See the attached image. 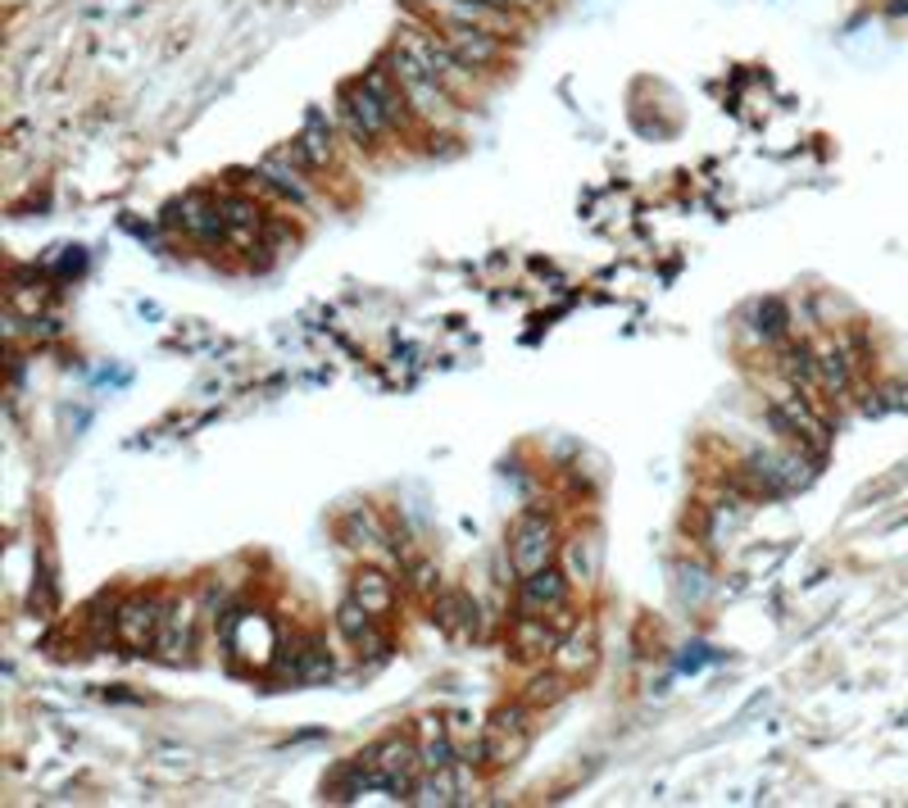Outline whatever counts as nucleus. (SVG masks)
I'll return each mask as SVG.
<instances>
[{"label":"nucleus","instance_id":"nucleus-1","mask_svg":"<svg viewBox=\"0 0 908 808\" xmlns=\"http://www.w3.org/2000/svg\"><path fill=\"white\" fill-rule=\"evenodd\" d=\"M419 767H423L419 745H413L409 736H387V741H377L368 754H359L346 767V777L355 782V790L382 786L391 795H409V790H419L413 786V773H419Z\"/></svg>","mask_w":908,"mask_h":808},{"label":"nucleus","instance_id":"nucleus-2","mask_svg":"<svg viewBox=\"0 0 908 808\" xmlns=\"http://www.w3.org/2000/svg\"><path fill=\"white\" fill-rule=\"evenodd\" d=\"M768 418L777 423L781 436H790L794 446H804L809 455H822L831 446V432H826V418L813 410V400L800 391V386H790L781 395H772L768 404Z\"/></svg>","mask_w":908,"mask_h":808},{"label":"nucleus","instance_id":"nucleus-3","mask_svg":"<svg viewBox=\"0 0 908 808\" xmlns=\"http://www.w3.org/2000/svg\"><path fill=\"white\" fill-rule=\"evenodd\" d=\"M527 745H532V713H527L522 705H505L490 713L486 731H482V758L490 767H509L527 754Z\"/></svg>","mask_w":908,"mask_h":808},{"label":"nucleus","instance_id":"nucleus-4","mask_svg":"<svg viewBox=\"0 0 908 808\" xmlns=\"http://www.w3.org/2000/svg\"><path fill=\"white\" fill-rule=\"evenodd\" d=\"M554 523L545 518L541 509H532V513H522V518L514 523V532H509V564H514V572L518 577H527V572H537V568H550L554 564Z\"/></svg>","mask_w":908,"mask_h":808},{"label":"nucleus","instance_id":"nucleus-5","mask_svg":"<svg viewBox=\"0 0 908 808\" xmlns=\"http://www.w3.org/2000/svg\"><path fill=\"white\" fill-rule=\"evenodd\" d=\"M396 59H404L409 68L428 73V78H436L441 87H450V83H454V73L464 68L460 59H454V51L445 46V36H436V32H423V28H404V32H400Z\"/></svg>","mask_w":908,"mask_h":808},{"label":"nucleus","instance_id":"nucleus-6","mask_svg":"<svg viewBox=\"0 0 908 808\" xmlns=\"http://www.w3.org/2000/svg\"><path fill=\"white\" fill-rule=\"evenodd\" d=\"M160 627H164V604L155 596H132L114 613V636L128 649H150L160 641Z\"/></svg>","mask_w":908,"mask_h":808},{"label":"nucleus","instance_id":"nucleus-7","mask_svg":"<svg viewBox=\"0 0 908 808\" xmlns=\"http://www.w3.org/2000/svg\"><path fill=\"white\" fill-rule=\"evenodd\" d=\"M340 114H346V128H350L359 141H372V137H382V132L396 128V119L387 114V105L364 87V78L340 91Z\"/></svg>","mask_w":908,"mask_h":808},{"label":"nucleus","instance_id":"nucleus-8","mask_svg":"<svg viewBox=\"0 0 908 808\" xmlns=\"http://www.w3.org/2000/svg\"><path fill=\"white\" fill-rule=\"evenodd\" d=\"M227 649H233L237 658H246V664L263 668L278 649V627L263 613H237L233 627H227Z\"/></svg>","mask_w":908,"mask_h":808},{"label":"nucleus","instance_id":"nucleus-9","mask_svg":"<svg viewBox=\"0 0 908 808\" xmlns=\"http://www.w3.org/2000/svg\"><path fill=\"white\" fill-rule=\"evenodd\" d=\"M563 609H568V577H563L554 564L522 577V586H518V613L550 618V613H563Z\"/></svg>","mask_w":908,"mask_h":808},{"label":"nucleus","instance_id":"nucleus-10","mask_svg":"<svg viewBox=\"0 0 908 808\" xmlns=\"http://www.w3.org/2000/svg\"><path fill=\"white\" fill-rule=\"evenodd\" d=\"M441 36H445V46L454 51V59H460L464 68H486V64L500 59V42L486 28H473L468 19H450Z\"/></svg>","mask_w":908,"mask_h":808},{"label":"nucleus","instance_id":"nucleus-11","mask_svg":"<svg viewBox=\"0 0 908 808\" xmlns=\"http://www.w3.org/2000/svg\"><path fill=\"white\" fill-rule=\"evenodd\" d=\"M182 232H192L196 241H218L227 237V218H223V200H205V196H186L182 205H173V218Z\"/></svg>","mask_w":908,"mask_h":808},{"label":"nucleus","instance_id":"nucleus-12","mask_svg":"<svg viewBox=\"0 0 908 808\" xmlns=\"http://www.w3.org/2000/svg\"><path fill=\"white\" fill-rule=\"evenodd\" d=\"M745 472L759 482V491L768 495H781V491H794L800 482H809V472H804V459H786V455H754L745 463Z\"/></svg>","mask_w":908,"mask_h":808},{"label":"nucleus","instance_id":"nucleus-13","mask_svg":"<svg viewBox=\"0 0 908 808\" xmlns=\"http://www.w3.org/2000/svg\"><path fill=\"white\" fill-rule=\"evenodd\" d=\"M192 627H196V604L192 600L164 604V627H160L155 649L169 658V664H182L186 658V649H192Z\"/></svg>","mask_w":908,"mask_h":808},{"label":"nucleus","instance_id":"nucleus-14","mask_svg":"<svg viewBox=\"0 0 908 808\" xmlns=\"http://www.w3.org/2000/svg\"><path fill=\"white\" fill-rule=\"evenodd\" d=\"M372 613L355 600V596H346V600H340V609H336V627H340V636H346L359 654H377V649H382L387 641L382 636H377V627H372Z\"/></svg>","mask_w":908,"mask_h":808},{"label":"nucleus","instance_id":"nucleus-15","mask_svg":"<svg viewBox=\"0 0 908 808\" xmlns=\"http://www.w3.org/2000/svg\"><path fill=\"white\" fill-rule=\"evenodd\" d=\"M509 641H514V654H518V658H541V654L559 649V632L550 627L545 618H537V613H518Z\"/></svg>","mask_w":908,"mask_h":808},{"label":"nucleus","instance_id":"nucleus-16","mask_svg":"<svg viewBox=\"0 0 908 808\" xmlns=\"http://www.w3.org/2000/svg\"><path fill=\"white\" fill-rule=\"evenodd\" d=\"M350 596L372 613V618H387L391 604H396V586L382 568H359L355 581H350Z\"/></svg>","mask_w":908,"mask_h":808},{"label":"nucleus","instance_id":"nucleus-17","mask_svg":"<svg viewBox=\"0 0 908 808\" xmlns=\"http://www.w3.org/2000/svg\"><path fill=\"white\" fill-rule=\"evenodd\" d=\"M259 173H263V182L282 196V200H295V205H305L310 200V182L295 173V160L282 151V155H273V160H263L259 164Z\"/></svg>","mask_w":908,"mask_h":808},{"label":"nucleus","instance_id":"nucleus-18","mask_svg":"<svg viewBox=\"0 0 908 808\" xmlns=\"http://www.w3.org/2000/svg\"><path fill=\"white\" fill-rule=\"evenodd\" d=\"M287 155H291L300 168H327V160H332V132H323V123L314 119L305 132H300V137L287 145Z\"/></svg>","mask_w":908,"mask_h":808},{"label":"nucleus","instance_id":"nucleus-19","mask_svg":"<svg viewBox=\"0 0 908 808\" xmlns=\"http://www.w3.org/2000/svg\"><path fill=\"white\" fill-rule=\"evenodd\" d=\"M436 618H441V627H450L454 636H477V627H482L477 604H473L464 591H450V596H441Z\"/></svg>","mask_w":908,"mask_h":808},{"label":"nucleus","instance_id":"nucleus-20","mask_svg":"<svg viewBox=\"0 0 908 808\" xmlns=\"http://www.w3.org/2000/svg\"><path fill=\"white\" fill-rule=\"evenodd\" d=\"M419 754H423L428 773H432V767H450L454 758H460V745H454V736H450V722H436V718L423 722V745H419Z\"/></svg>","mask_w":908,"mask_h":808},{"label":"nucleus","instance_id":"nucleus-21","mask_svg":"<svg viewBox=\"0 0 908 808\" xmlns=\"http://www.w3.org/2000/svg\"><path fill=\"white\" fill-rule=\"evenodd\" d=\"M595 664V636H591V627H577L568 641H559V668H563V677H573V673H582V668H591Z\"/></svg>","mask_w":908,"mask_h":808},{"label":"nucleus","instance_id":"nucleus-22","mask_svg":"<svg viewBox=\"0 0 908 808\" xmlns=\"http://www.w3.org/2000/svg\"><path fill=\"white\" fill-rule=\"evenodd\" d=\"M291 677H295V681H305V686L327 681V677H332V658H327V649H323V645H305V649L295 654Z\"/></svg>","mask_w":908,"mask_h":808},{"label":"nucleus","instance_id":"nucleus-23","mask_svg":"<svg viewBox=\"0 0 908 808\" xmlns=\"http://www.w3.org/2000/svg\"><path fill=\"white\" fill-rule=\"evenodd\" d=\"M419 799L423 804H454V799H460V773H454V763L450 767H432L428 782L419 786Z\"/></svg>","mask_w":908,"mask_h":808},{"label":"nucleus","instance_id":"nucleus-24","mask_svg":"<svg viewBox=\"0 0 908 808\" xmlns=\"http://www.w3.org/2000/svg\"><path fill=\"white\" fill-rule=\"evenodd\" d=\"M818 373H822V386H831V391H845V386H850V363H845L841 350H822V354H818Z\"/></svg>","mask_w":908,"mask_h":808},{"label":"nucleus","instance_id":"nucleus-25","mask_svg":"<svg viewBox=\"0 0 908 808\" xmlns=\"http://www.w3.org/2000/svg\"><path fill=\"white\" fill-rule=\"evenodd\" d=\"M559 695H563V677H537L532 690H527V700H532V705H550V700H559Z\"/></svg>","mask_w":908,"mask_h":808},{"label":"nucleus","instance_id":"nucleus-26","mask_svg":"<svg viewBox=\"0 0 908 808\" xmlns=\"http://www.w3.org/2000/svg\"><path fill=\"white\" fill-rule=\"evenodd\" d=\"M781 318H786V314H781V305H777V301L759 305V332H764V337H781V327H786Z\"/></svg>","mask_w":908,"mask_h":808},{"label":"nucleus","instance_id":"nucleus-27","mask_svg":"<svg viewBox=\"0 0 908 808\" xmlns=\"http://www.w3.org/2000/svg\"><path fill=\"white\" fill-rule=\"evenodd\" d=\"M409 581H413V591H419V596H432V586H436V568H432L428 559H419V564L409 568Z\"/></svg>","mask_w":908,"mask_h":808},{"label":"nucleus","instance_id":"nucleus-28","mask_svg":"<svg viewBox=\"0 0 908 808\" xmlns=\"http://www.w3.org/2000/svg\"><path fill=\"white\" fill-rule=\"evenodd\" d=\"M460 6H477V10H496V14H509L522 0H460Z\"/></svg>","mask_w":908,"mask_h":808}]
</instances>
